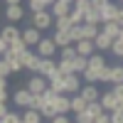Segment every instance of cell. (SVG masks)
Listing matches in <instances>:
<instances>
[{"label": "cell", "instance_id": "cell-9", "mask_svg": "<svg viewBox=\"0 0 123 123\" xmlns=\"http://www.w3.org/2000/svg\"><path fill=\"white\" fill-rule=\"evenodd\" d=\"M22 39H25V44H27V47H37V42L42 39V32H39L37 27L30 25V27L22 30Z\"/></svg>", "mask_w": 123, "mask_h": 123}, {"label": "cell", "instance_id": "cell-43", "mask_svg": "<svg viewBox=\"0 0 123 123\" xmlns=\"http://www.w3.org/2000/svg\"><path fill=\"white\" fill-rule=\"evenodd\" d=\"M94 123H111V113H108V111H104V113L94 116Z\"/></svg>", "mask_w": 123, "mask_h": 123}, {"label": "cell", "instance_id": "cell-1", "mask_svg": "<svg viewBox=\"0 0 123 123\" xmlns=\"http://www.w3.org/2000/svg\"><path fill=\"white\" fill-rule=\"evenodd\" d=\"M32 27H37L39 32H44V30H49L54 25V15L49 12V10H39V12H32Z\"/></svg>", "mask_w": 123, "mask_h": 123}, {"label": "cell", "instance_id": "cell-56", "mask_svg": "<svg viewBox=\"0 0 123 123\" xmlns=\"http://www.w3.org/2000/svg\"><path fill=\"white\" fill-rule=\"evenodd\" d=\"M121 3H123V0H121Z\"/></svg>", "mask_w": 123, "mask_h": 123}, {"label": "cell", "instance_id": "cell-11", "mask_svg": "<svg viewBox=\"0 0 123 123\" xmlns=\"http://www.w3.org/2000/svg\"><path fill=\"white\" fill-rule=\"evenodd\" d=\"M0 37H5L7 42H15V39L22 37V30L17 25H12V22H7V25H3V30H0Z\"/></svg>", "mask_w": 123, "mask_h": 123}, {"label": "cell", "instance_id": "cell-7", "mask_svg": "<svg viewBox=\"0 0 123 123\" xmlns=\"http://www.w3.org/2000/svg\"><path fill=\"white\" fill-rule=\"evenodd\" d=\"M7 22L17 25L20 20H25V7L22 5H5V15H3Z\"/></svg>", "mask_w": 123, "mask_h": 123}, {"label": "cell", "instance_id": "cell-27", "mask_svg": "<svg viewBox=\"0 0 123 123\" xmlns=\"http://www.w3.org/2000/svg\"><path fill=\"white\" fill-rule=\"evenodd\" d=\"M54 27L62 30V32H69V30L74 27V22H71V17H69V15H64V17H54Z\"/></svg>", "mask_w": 123, "mask_h": 123}, {"label": "cell", "instance_id": "cell-41", "mask_svg": "<svg viewBox=\"0 0 123 123\" xmlns=\"http://www.w3.org/2000/svg\"><path fill=\"white\" fill-rule=\"evenodd\" d=\"M111 123H123V106L116 108V111H111Z\"/></svg>", "mask_w": 123, "mask_h": 123}, {"label": "cell", "instance_id": "cell-16", "mask_svg": "<svg viewBox=\"0 0 123 123\" xmlns=\"http://www.w3.org/2000/svg\"><path fill=\"white\" fill-rule=\"evenodd\" d=\"M79 94L84 96L89 104H91V101H98V98H101V91H98V86H96V84H84Z\"/></svg>", "mask_w": 123, "mask_h": 123}, {"label": "cell", "instance_id": "cell-44", "mask_svg": "<svg viewBox=\"0 0 123 123\" xmlns=\"http://www.w3.org/2000/svg\"><path fill=\"white\" fill-rule=\"evenodd\" d=\"M49 123H71V118H69V113H57Z\"/></svg>", "mask_w": 123, "mask_h": 123}, {"label": "cell", "instance_id": "cell-32", "mask_svg": "<svg viewBox=\"0 0 123 123\" xmlns=\"http://www.w3.org/2000/svg\"><path fill=\"white\" fill-rule=\"evenodd\" d=\"M57 69L62 71V74H74V64H71V59H57Z\"/></svg>", "mask_w": 123, "mask_h": 123}, {"label": "cell", "instance_id": "cell-21", "mask_svg": "<svg viewBox=\"0 0 123 123\" xmlns=\"http://www.w3.org/2000/svg\"><path fill=\"white\" fill-rule=\"evenodd\" d=\"M5 62H7V67H10V71H12V74L25 69V67H22V59H20L17 54H12V52H7V54H5Z\"/></svg>", "mask_w": 123, "mask_h": 123}, {"label": "cell", "instance_id": "cell-28", "mask_svg": "<svg viewBox=\"0 0 123 123\" xmlns=\"http://www.w3.org/2000/svg\"><path fill=\"white\" fill-rule=\"evenodd\" d=\"M52 39H54V44L62 49V47H67V44H71V39H69V32H62V30H57V32L52 35Z\"/></svg>", "mask_w": 123, "mask_h": 123}, {"label": "cell", "instance_id": "cell-45", "mask_svg": "<svg viewBox=\"0 0 123 123\" xmlns=\"http://www.w3.org/2000/svg\"><path fill=\"white\" fill-rule=\"evenodd\" d=\"M7 52H10V42H7L5 37H0V57H5Z\"/></svg>", "mask_w": 123, "mask_h": 123}, {"label": "cell", "instance_id": "cell-39", "mask_svg": "<svg viewBox=\"0 0 123 123\" xmlns=\"http://www.w3.org/2000/svg\"><path fill=\"white\" fill-rule=\"evenodd\" d=\"M5 123H22V113H17V111H7V113H5Z\"/></svg>", "mask_w": 123, "mask_h": 123}, {"label": "cell", "instance_id": "cell-29", "mask_svg": "<svg viewBox=\"0 0 123 123\" xmlns=\"http://www.w3.org/2000/svg\"><path fill=\"white\" fill-rule=\"evenodd\" d=\"M27 49H30V47L25 44V39H22V37H20V39H15V42H10V52H12V54H17V57H22Z\"/></svg>", "mask_w": 123, "mask_h": 123}, {"label": "cell", "instance_id": "cell-49", "mask_svg": "<svg viewBox=\"0 0 123 123\" xmlns=\"http://www.w3.org/2000/svg\"><path fill=\"white\" fill-rule=\"evenodd\" d=\"M116 22L123 27V5H121V10H118V15H116Z\"/></svg>", "mask_w": 123, "mask_h": 123}, {"label": "cell", "instance_id": "cell-37", "mask_svg": "<svg viewBox=\"0 0 123 123\" xmlns=\"http://www.w3.org/2000/svg\"><path fill=\"white\" fill-rule=\"evenodd\" d=\"M74 123H94V116L89 111H81V113H74Z\"/></svg>", "mask_w": 123, "mask_h": 123}, {"label": "cell", "instance_id": "cell-19", "mask_svg": "<svg viewBox=\"0 0 123 123\" xmlns=\"http://www.w3.org/2000/svg\"><path fill=\"white\" fill-rule=\"evenodd\" d=\"M101 32H106L111 39H118L121 35V25L116 22V20H108V22H101Z\"/></svg>", "mask_w": 123, "mask_h": 123}, {"label": "cell", "instance_id": "cell-12", "mask_svg": "<svg viewBox=\"0 0 123 123\" xmlns=\"http://www.w3.org/2000/svg\"><path fill=\"white\" fill-rule=\"evenodd\" d=\"M54 71H57V59L54 57H42V62H39V67H37V74L49 76V74H54Z\"/></svg>", "mask_w": 123, "mask_h": 123}, {"label": "cell", "instance_id": "cell-18", "mask_svg": "<svg viewBox=\"0 0 123 123\" xmlns=\"http://www.w3.org/2000/svg\"><path fill=\"white\" fill-rule=\"evenodd\" d=\"M71 7H74V5L62 3V0H54V3H52V7H49V12H52L54 17H64V15H69V12H71Z\"/></svg>", "mask_w": 123, "mask_h": 123}, {"label": "cell", "instance_id": "cell-38", "mask_svg": "<svg viewBox=\"0 0 123 123\" xmlns=\"http://www.w3.org/2000/svg\"><path fill=\"white\" fill-rule=\"evenodd\" d=\"M86 111L91 116H98V113H104V106H101V101H91V104L86 106Z\"/></svg>", "mask_w": 123, "mask_h": 123}, {"label": "cell", "instance_id": "cell-54", "mask_svg": "<svg viewBox=\"0 0 123 123\" xmlns=\"http://www.w3.org/2000/svg\"><path fill=\"white\" fill-rule=\"evenodd\" d=\"M62 3H69V5H74V0H62Z\"/></svg>", "mask_w": 123, "mask_h": 123}, {"label": "cell", "instance_id": "cell-35", "mask_svg": "<svg viewBox=\"0 0 123 123\" xmlns=\"http://www.w3.org/2000/svg\"><path fill=\"white\" fill-rule=\"evenodd\" d=\"M69 39H71V44H76L79 39H84V32H81V25H74L69 30Z\"/></svg>", "mask_w": 123, "mask_h": 123}, {"label": "cell", "instance_id": "cell-22", "mask_svg": "<svg viewBox=\"0 0 123 123\" xmlns=\"http://www.w3.org/2000/svg\"><path fill=\"white\" fill-rule=\"evenodd\" d=\"M42 113H39L37 108H25V113H22V123H42Z\"/></svg>", "mask_w": 123, "mask_h": 123}, {"label": "cell", "instance_id": "cell-51", "mask_svg": "<svg viewBox=\"0 0 123 123\" xmlns=\"http://www.w3.org/2000/svg\"><path fill=\"white\" fill-rule=\"evenodd\" d=\"M5 5H22V0H5Z\"/></svg>", "mask_w": 123, "mask_h": 123}, {"label": "cell", "instance_id": "cell-55", "mask_svg": "<svg viewBox=\"0 0 123 123\" xmlns=\"http://www.w3.org/2000/svg\"><path fill=\"white\" fill-rule=\"evenodd\" d=\"M0 123H5V118H0Z\"/></svg>", "mask_w": 123, "mask_h": 123}, {"label": "cell", "instance_id": "cell-23", "mask_svg": "<svg viewBox=\"0 0 123 123\" xmlns=\"http://www.w3.org/2000/svg\"><path fill=\"white\" fill-rule=\"evenodd\" d=\"M84 22H94V25H101L104 22V17H101V10L98 7H89L84 12Z\"/></svg>", "mask_w": 123, "mask_h": 123}, {"label": "cell", "instance_id": "cell-2", "mask_svg": "<svg viewBox=\"0 0 123 123\" xmlns=\"http://www.w3.org/2000/svg\"><path fill=\"white\" fill-rule=\"evenodd\" d=\"M35 96L37 94H32V91L25 86V89H17L15 94H12V101H15L20 108H35Z\"/></svg>", "mask_w": 123, "mask_h": 123}, {"label": "cell", "instance_id": "cell-10", "mask_svg": "<svg viewBox=\"0 0 123 123\" xmlns=\"http://www.w3.org/2000/svg\"><path fill=\"white\" fill-rule=\"evenodd\" d=\"M47 84H49V89L52 91H57V94H64V74L57 69L54 74H49L47 76Z\"/></svg>", "mask_w": 123, "mask_h": 123}, {"label": "cell", "instance_id": "cell-13", "mask_svg": "<svg viewBox=\"0 0 123 123\" xmlns=\"http://www.w3.org/2000/svg\"><path fill=\"white\" fill-rule=\"evenodd\" d=\"M54 108H57V113H71V96L69 94H57Z\"/></svg>", "mask_w": 123, "mask_h": 123}, {"label": "cell", "instance_id": "cell-20", "mask_svg": "<svg viewBox=\"0 0 123 123\" xmlns=\"http://www.w3.org/2000/svg\"><path fill=\"white\" fill-rule=\"evenodd\" d=\"M86 106H89V101L81 96V94L71 96V113H81V111H86Z\"/></svg>", "mask_w": 123, "mask_h": 123}, {"label": "cell", "instance_id": "cell-15", "mask_svg": "<svg viewBox=\"0 0 123 123\" xmlns=\"http://www.w3.org/2000/svg\"><path fill=\"white\" fill-rule=\"evenodd\" d=\"M74 47H76V54H79V57H91V54L96 52L94 39H79V42H76Z\"/></svg>", "mask_w": 123, "mask_h": 123}, {"label": "cell", "instance_id": "cell-48", "mask_svg": "<svg viewBox=\"0 0 123 123\" xmlns=\"http://www.w3.org/2000/svg\"><path fill=\"white\" fill-rule=\"evenodd\" d=\"M7 104H5V101H0V118H5V113H7Z\"/></svg>", "mask_w": 123, "mask_h": 123}, {"label": "cell", "instance_id": "cell-25", "mask_svg": "<svg viewBox=\"0 0 123 123\" xmlns=\"http://www.w3.org/2000/svg\"><path fill=\"white\" fill-rule=\"evenodd\" d=\"M81 79H84L86 84H98V81H101V71L86 67V69H84V74H81Z\"/></svg>", "mask_w": 123, "mask_h": 123}, {"label": "cell", "instance_id": "cell-30", "mask_svg": "<svg viewBox=\"0 0 123 123\" xmlns=\"http://www.w3.org/2000/svg\"><path fill=\"white\" fill-rule=\"evenodd\" d=\"M71 64H74V74H84V69L89 67V57H74L71 59Z\"/></svg>", "mask_w": 123, "mask_h": 123}, {"label": "cell", "instance_id": "cell-40", "mask_svg": "<svg viewBox=\"0 0 123 123\" xmlns=\"http://www.w3.org/2000/svg\"><path fill=\"white\" fill-rule=\"evenodd\" d=\"M111 52H113L116 59H123V42H121V39H113V47H111Z\"/></svg>", "mask_w": 123, "mask_h": 123}, {"label": "cell", "instance_id": "cell-8", "mask_svg": "<svg viewBox=\"0 0 123 123\" xmlns=\"http://www.w3.org/2000/svg\"><path fill=\"white\" fill-rule=\"evenodd\" d=\"M20 59H22V67H25L27 71H32V74L37 71V67H39V62H42V57H39L37 52H30V49H27V52H25L22 57H20Z\"/></svg>", "mask_w": 123, "mask_h": 123}, {"label": "cell", "instance_id": "cell-33", "mask_svg": "<svg viewBox=\"0 0 123 123\" xmlns=\"http://www.w3.org/2000/svg\"><path fill=\"white\" fill-rule=\"evenodd\" d=\"M39 113H42L44 121H52V118L57 116V108H54V104H44L42 108H39Z\"/></svg>", "mask_w": 123, "mask_h": 123}, {"label": "cell", "instance_id": "cell-6", "mask_svg": "<svg viewBox=\"0 0 123 123\" xmlns=\"http://www.w3.org/2000/svg\"><path fill=\"white\" fill-rule=\"evenodd\" d=\"M81 74H67L64 76V94H69V96H74V94H79L81 91Z\"/></svg>", "mask_w": 123, "mask_h": 123}, {"label": "cell", "instance_id": "cell-50", "mask_svg": "<svg viewBox=\"0 0 123 123\" xmlns=\"http://www.w3.org/2000/svg\"><path fill=\"white\" fill-rule=\"evenodd\" d=\"M7 98H10V96H7V89H0V101H5V104H7Z\"/></svg>", "mask_w": 123, "mask_h": 123}, {"label": "cell", "instance_id": "cell-42", "mask_svg": "<svg viewBox=\"0 0 123 123\" xmlns=\"http://www.w3.org/2000/svg\"><path fill=\"white\" fill-rule=\"evenodd\" d=\"M7 74H12V71H10L7 62H5V57H0V76H5V79H7Z\"/></svg>", "mask_w": 123, "mask_h": 123}, {"label": "cell", "instance_id": "cell-52", "mask_svg": "<svg viewBox=\"0 0 123 123\" xmlns=\"http://www.w3.org/2000/svg\"><path fill=\"white\" fill-rule=\"evenodd\" d=\"M0 89H7V79L5 76H0Z\"/></svg>", "mask_w": 123, "mask_h": 123}, {"label": "cell", "instance_id": "cell-14", "mask_svg": "<svg viewBox=\"0 0 123 123\" xmlns=\"http://www.w3.org/2000/svg\"><path fill=\"white\" fill-rule=\"evenodd\" d=\"M98 10H101V17H104V22H108V20H116L121 5H116V3H111V0H108V3H104Z\"/></svg>", "mask_w": 123, "mask_h": 123}, {"label": "cell", "instance_id": "cell-4", "mask_svg": "<svg viewBox=\"0 0 123 123\" xmlns=\"http://www.w3.org/2000/svg\"><path fill=\"white\" fill-rule=\"evenodd\" d=\"M25 86L32 91V94H44L49 84H47V76H42V74H37V71H35V74L27 79V84H25Z\"/></svg>", "mask_w": 123, "mask_h": 123}, {"label": "cell", "instance_id": "cell-34", "mask_svg": "<svg viewBox=\"0 0 123 123\" xmlns=\"http://www.w3.org/2000/svg\"><path fill=\"white\" fill-rule=\"evenodd\" d=\"M74 57H76V47L74 44H67V47L59 49V59H74Z\"/></svg>", "mask_w": 123, "mask_h": 123}, {"label": "cell", "instance_id": "cell-5", "mask_svg": "<svg viewBox=\"0 0 123 123\" xmlns=\"http://www.w3.org/2000/svg\"><path fill=\"white\" fill-rule=\"evenodd\" d=\"M101 106H104V111H108V113H111V111H116V108H121L123 104H121V101H118V96L113 94V89H108V91H104V94H101Z\"/></svg>", "mask_w": 123, "mask_h": 123}, {"label": "cell", "instance_id": "cell-47", "mask_svg": "<svg viewBox=\"0 0 123 123\" xmlns=\"http://www.w3.org/2000/svg\"><path fill=\"white\" fill-rule=\"evenodd\" d=\"M113 94L118 96V101L123 104V84H113Z\"/></svg>", "mask_w": 123, "mask_h": 123}, {"label": "cell", "instance_id": "cell-26", "mask_svg": "<svg viewBox=\"0 0 123 123\" xmlns=\"http://www.w3.org/2000/svg\"><path fill=\"white\" fill-rule=\"evenodd\" d=\"M81 32H84V39H94L101 32V27L94 25V22H84V25H81Z\"/></svg>", "mask_w": 123, "mask_h": 123}, {"label": "cell", "instance_id": "cell-31", "mask_svg": "<svg viewBox=\"0 0 123 123\" xmlns=\"http://www.w3.org/2000/svg\"><path fill=\"white\" fill-rule=\"evenodd\" d=\"M108 76H111V84H123V64H116V67H111Z\"/></svg>", "mask_w": 123, "mask_h": 123}, {"label": "cell", "instance_id": "cell-46", "mask_svg": "<svg viewBox=\"0 0 123 123\" xmlns=\"http://www.w3.org/2000/svg\"><path fill=\"white\" fill-rule=\"evenodd\" d=\"M74 7H79V10H84V12H86V10L91 7V0H74Z\"/></svg>", "mask_w": 123, "mask_h": 123}, {"label": "cell", "instance_id": "cell-17", "mask_svg": "<svg viewBox=\"0 0 123 123\" xmlns=\"http://www.w3.org/2000/svg\"><path fill=\"white\" fill-rule=\"evenodd\" d=\"M94 47L98 49V52H106V49H111V47H113V39H111L106 32H98V35L94 37Z\"/></svg>", "mask_w": 123, "mask_h": 123}, {"label": "cell", "instance_id": "cell-53", "mask_svg": "<svg viewBox=\"0 0 123 123\" xmlns=\"http://www.w3.org/2000/svg\"><path fill=\"white\" fill-rule=\"evenodd\" d=\"M118 39H121V42H123V27H121V35H118Z\"/></svg>", "mask_w": 123, "mask_h": 123}, {"label": "cell", "instance_id": "cell-36", "mask_svg": "<svg viewBox=\"0 0 123 123\" xmlns=\"http://www.w3.org/2000/svg\"><path fill=\"white\" fill-rule=\"evenodd\" d=\"M69 17H71V22H74V25H84V10H79V7H71Z\"/></svg>", "mask_w": 123, "mask_h": 123}, {"label": "cell", "instance_id": "cell-24", "mask_svg": "<svg viewBox=\"0 0 123 123\" xmlns=\"http://www.w3.org/2000/svg\"><path fill=\"white\" fill-rule=\"evenodd\" d=\"M89 67H91V69H96V71H104V69H106L108 64H106L104 54H96V52H94V54L89 57Z\"/></svg>", "mask_w": 123, "mask_h": 123}, {"label": "cell", "instance_id": "cell-3", "mask_svg": "<svg viewBox=\"0 0 123 123\" xmlns=\"http://www.w3.org/2000/svg\"><path fill=\"white\" fill-rule=\"evenodd\" d=\"M57 44H54V39L52 37H42V39H39V42H37V47H35V52L39 54V57H54L57 54Z\"/></svg>", "mask_w": 123, "mask_h": 123}]
</instances>
